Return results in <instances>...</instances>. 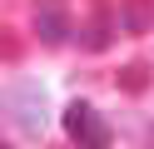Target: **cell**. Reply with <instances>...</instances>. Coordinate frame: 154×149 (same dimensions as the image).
<instances>
[{"mask_svg":"<svg viewBox=\"0 0 154 149\" xmlns=\"http://www.w3.org/2000/svg\"><path fill=\"white\" fill-rule=\"evenodd\" d=\"M0 114L10 119L25 139H40L50 129V95H45V85L30 79V75L10 79V85L0 89Z\"/></svg>","mask_w":154,"mask_h":149,"instance_id":"obj_1","label":"cell"},{"mask_svg":"<svg viewBox=\"0 0 154 149\" xmlns=\"http://www.w3.org/2000/svg\"><path fill=\"white\" fill-rule=\"evenodd\" d=\"M65 134H70L80 149H109L114 144V129L104 124V114L94 104H85V99H75V104L65 109Z\"/></svg>","mask_w":154,"mask_h":149,"instance_id":"obj_2","label":"cell"},{"mask_svg":"<svg viewBox=\"0 0 154 149\" xmlns=\"http://www.w3.org/2000/svg\"><path fill=\"white\" fill-rule=\"evenodd\" d=\"M35 35H40V45H65V40H70L65 0H40V5H35Z\"/></svg>","mask_w":154,"mask_h":149,"instance_id":"obj_3","label":"cell"},{"mask_svg":"<svg viewBox=\"0 0 154 149\" xmlns=\"http://www.w3.org/2000/svg\"><path fill=\"white\" fill-rule=\"evenodd\" d=\"M114 30H119V20H114L109 10H94V15L80 25V45H85V50H104V45L114 40Z\"/></svg>","mask_w":154,"mask_h":149,"instance_id":"obj_4","label":"cell"},{"mask_svg":"<svg viewBox=\"0 0 154 149\" xmlns=\"http://www.w3.org/2000/svg\"><path fill=\"white\" fill-rule=\"evenodd\" d=\"M114 20H119V30H124V35H144V30L154 25V0H124Z\"/></svg>","mask_w":154,"mask_h":149,"instance_id":"obj_5","label":"cell"},{"mask_svg":"<svg viewBox=\"0 0 154 149\" xmlns=\"http://www.w3.org/2000/svg\"><path fill=\"white\" fill-rule=\"evenodd\" d=\"M149 85V70L144 65H124V89H144Z\"/></svg>","mask_w":154,"mask_h":149,"instance_id":"obj_6","label":"cell"},{"mask_svg":"<svg viewBox=\"0 0 154 149\" xmlns=\"http://www.w3.org/2000/svg\"><path fill=\"white\" fill-rule=\"evenodd\" d=\"M0 149H10V144H5V139H0Z\"/></svg>","mask_w":154,"mask_h":149,"instance_id":"obj_7","label":"cell"}]
</instances>
